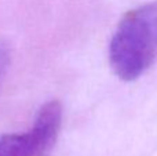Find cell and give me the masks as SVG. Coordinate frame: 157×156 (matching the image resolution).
Listing matches in <instances>:
<instances>
[{
	"instance_id": "obj_1",
	"label": "cell",
	"mask_w": 157,
	"mask_h": 156,
	"mask_svg": "<svg viewBox=\"0 0 157 156\" xmlns=\"http://www.w3.org/2000/svg\"><path fill=\"white\" fill-rule=\"evenodd\" d=\"M157 58V0L128 11L109 46V62L124 82L139 79Z\"/></svg>"
},
{
	"instance_id": "obj_2",
	"label": "cell",
	"mask_w": 157,
	"mask_h": 156,
	"mask_svg": "<svg viewBox=\"0 0 157 156\" xmlns=\"http://www.w3.org/2000/svg\"><path fill=\"white\" fill-rule=\"evenodd\" d=\"M52 148L35 129L0 137V156H47Z\"/></svg>"
},
{
	"instance_id": "obj_3",
	"label": "cell",
	"mask_w": 157,
	"mask_h": 156,
	"mask_svg": "<svg viewBox=\"0 0 157 156\" xmlns=\"http://www.w3.org/2000/svg\"><path fill=\"white\" fill-rule=\"evenodd\" d=\"M8 64H10V54H8V50L6 49V46H3V44L0 43V84H2L3 79H4V76H6Z\"/></svg>"
}]
</instances>
